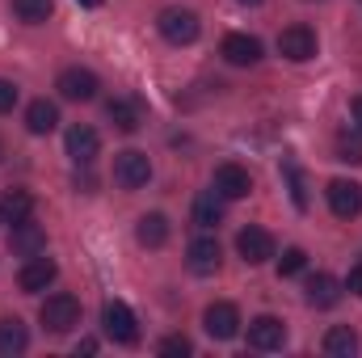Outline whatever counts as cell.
Instances as JSON below:
<instances>
[{"label":"cell","instance_id":"obj_1","mask_svg":"<svg viewBox=\"0 0 362 358\" xmlns=\"http://www.w3.org/2000/svg\"><path fill=\"white\" fill-rule=\"evenodd\" d=\"M38 321H42V329H47V333L64 337V333H72V329L81 325V299H76V295H68V291L47 295V299H42V308H38Z\"/></svg>","mask_w":362,"mask_h":358},{"label":"cell","instance_id":"obj_2","mask_svg":"<svg viewBox=\"0 0 362 358\" xmlns=\"http://www.w3.org/2000/svg\"><path fill=\"white\" fill-rule=\"evenodd\" d=\"M101 329H105V337L114 346H135L139 342V321H135V312L122 299H105L101 304Z\"/></svg>","mask_w":362,"mask_h":358},{"label":"cell","instance_id":"obj_3","mask_svg":"<svg viewBox=\"0 0 362 358\" xmlns=\"http://www.w3.org/2000/svg\"><path fill=\"white\" fill-rule=\"evenodd\" d=\"M156 30H160V38H165V42H173V47H189V42L198 38L202 21H198V13H194V8L169 4V8L156 17Z\"/></svg>","mask_w":362,"mask_h":358},{"label":"cell","instance_id":"obj_4","mask_svg":"<svg viewBox=\"0 0 362 358\" xmlns=\"http://www.w3.org/2000/svg\"><path fill=\"white\" fill-rule=\"evenodd\" d=\"M148 181H152V161H148V152L127 148V152L114 156V185H118V190H144Z\"/></svg>","mask_w":362,"mask_h":358},{"label":"cell","instance_id":"obj_5","mask_svg":"<svg viewBox=\"0 0 362 358\" xmlns=\"http://www.w3.org/2000/svg\"><path fill=\"white\" fill-rule=\"evenodd\" d=\"M278 51H282V59H291V64H308V59H316V30L303 25V21L286 25V30L278 34Z\"/></svg>","mask_w":362,"mask_h":358},{"label":"cell","instance_id":"obj_6","mask_svg":"<svg viewBox=\"0 0 362 358\" xmlns=\"http://www.w3.org/2000/svg\"><path fill=\"white\" fill-rule=\"evenodd\" d=\"M240 312H236V304H228V299H219V304H211L206 312H202V329L215 337V342H232L236 333H240Z\"/></svg>","mask_w":362,"mask_h":358},{"label":"cell","instance_id":"obj_7","mask_svg":"<svg viewBox=\"0 0 362 358\" xmlns=\"http://www.w3.org/2000/svg\"><path fill=\"white\" fill-rule=\"evenodd\" d=\"M105 114H110V122H114V131H122V135H135L144 122H148V105L139 101V97H114L110 105H105Z\"/></svg>","mask_w":362,"mask_h":358},{"label":"cell","instance_id":"obj_8","mask_svg":"<svg viewBox=\"0 0 362 358\" xmlns=\"http://www.w3.org/2000/svg\"><path fill=\"white\" fill-rule=\"evenodd\" d=\"M55 89H59L64 101H93L97 89H101V81H97V72H89V68H64L59 81H55Z\"/></svg>","mask_w":362,"mask_h":358},{"label":"cell","instance_id":"obj_9","mask_svg":"<svg viewBox=\"0 0 362 358\" xmlns=\"http://www.w3.org/2000/svg\"><path fill=\"white\" fill-rule=\"evenodd\" d=\"M236 253H240V262L245 266H262V262H270L274 258V236L266 228H240V236H236Z\"/></svg>","mask_w":362,"mask_h":358},{"label":"cell","instance_id":"obj_10","mask_svg":"<svg viewBox=\"0 0 362 358\" xmlns=\"http://www.w3.org/2000/svg\"><path fill=\"white\" fill-rule=\"evenodd\" d=\"M8 249H13L17 258H38V253H47V232H42V224H34V215H30V219H17L13 232H8Z\"/></svg>","mask_w":362,"mask_h":358},{"label":"cell","instance_id":"obj_11","mask_svg":"<svg viewBox=\"0 0 362 358\" xmlns=\"http://www.w3.org/2000/svg\"><path fill=\"white\" fill-rule=\"evenodd\" d=\"M249 346L262 350V354H274L286 346V325L278 316H253L249 321Z\"/></svg>","mask_w":362,"mask_h":358},{"label":"cell","instance_id":"obj_12","mask_svg":"<svg viewBox=\"0 0 362 358\" xmlns=\"http://www.w3.org/2000/svg\"><path fill=\"white\" fill-rule=\"evenodd\" d=\"M185 266L194 270V274H215V270L223 266V249H219V241L215 236H194L189 241V249H185Z\"/></svg>","mask_w":362,"mask_h":358},{"label":"cell","instance_id":"obj_13","mask_svg":"<svg viewBox=\"0 0 362 358\" xmlns=\"http://www.w3.org/2000/svg\"><path fill=\"white\" fill-rule=\"evenodd\" d=\"M329 211L337 215V219H354L362 211V185L358 181H346V178H337V181H329Z\"/></svg>","mask_w":362,"mask_h":358},{"label":"cell","instance_id":"obj_14","mask_svg":"<svg viewBox=\"0 0 362 358\" xmlns=\"http://www.w3.org/2000/svg\"><path fill=\"white\" fill-rule=\"evenodd\" d=\"M219 55L232 68H253V64H262V38H253V34H228L223 47H219Z\"/></svg>","mask_w":362,"mask_h":358},{"label":"cell","instance_id":"obj_15","mask_svg":"<svg viewBox=\"0 0 362 358\" xmlns=\"http://www.w3.org/2000/svg\"><path fill=\"white\" fill-rule=\"evenodd\" d=\"M97 152H101L97 131H93V127H85V122H72V127H68V156H72L81 169H89L93 161H97Z\"/></svg>","mask_w":362,"mask_h":358},{"label":"cell","instance_id":"obj_16","mask_svg":"<svg viewBox=\"0 0 362 358\" xmlns=\"http://www.w3.org/2000/svg\"><path fill=\"white\" fill-rule=\"evenodd\" d=\"M55 274H59V266L51 262V258H30L25 266H21V274H17V287L25 291V295H38V291H47L51 282H55Z\"/></svg>","mask_w":362,"mask_h":358},{"label":"cell","instance_id":"obj_17","mask_svg":"<svg viewBox=\"0 0 362 358\" xmlns=\"http://www.w3.org/2000/svg\"><path fill=\"white\" fill-rule=\"evenodd\" d=\"M303 299H308V308H337L341 304V282L333 278V274H312L308 282H303Z\"/></svg>","mask_w":362,"mask_h":358},{"label":"cell","instance_id":"obj_18","mask_svg":"<svg viewBox=\"0 0 362 358\" xmlns=\"http://www.w3.org/2000/svg\"><path fill=\"white\" fill-rule=\"evenodd\" d=\"M223 202H228V198H223L215 185H211V190H202V194L194 198V224H198L202 232L219 228V224H223Z\"/></svg>","mask_w":362,"mask_h":358},{"label":"cell","instance_id":"obj_19","mask_svg":"<svg viewBox=\"0 0 362 358\" xmlns=\"http://www.w3.org/2000/svg\"><path fill=\"white\" fill-rule=\"evenodd\" d=\"M215 190L232 202V198H245V194L253 190V178H249L245 165H219V169H215Z\"/></svg>","mask_w":362,"mask_h":358},{"label":"cell","instance_id":"obj_20","mask_svg":"<svg viewBox=\"0 0 362 358\" xmlns=\"http://www.w3.org/2000/svg\"><path fill=\"white\" fill-rule=\"evenodd\" d=\"M55 127H59V105H55V101L38 97V101L25 105V131H30V135H51Z\"/></svg>","mask_w":362,"mask_h":358},{"label":"cell","instance_id":"obj_21","mask_svg":"<svg viewBox=\"0 0 362 358\" xmlns=\"http://www.w3.org/2000/svg\"><path fill=\"white\" fill-rule=\"evenodd\" d=\"M169 215H160V211H152V215H139V224H135V241L144 245V249H160L165 241H169Z\"/></svg>","mask_w":362,"mask_h":358},{"label":"cell","instance_id":"obj_22","mask_svg":"<svg viewBox=\"0 0 362 358\" xmlns=\"http://www.w3.org/2000/svg\"><path fill=\"white\" fill-rule=\"evenodd\" d=\"M25 346H30V329H25L17 316H4V321H0V354L4 358L25 354Z\"/></svg>","mask_w":362,"mask_h":358},{"label":"cell","instance_id":"obj_23","mask_svg":"<svg viewBox=\"0 0 362 358\" xmlns=\"http://www.w3.org/2000/svg\"><path fill=\"white\" fill-rule=\"evenodd\" d=\"M325 354L329 358H354L358 354V333L350 325H333L325 333Z\"/></svg>","mask_w":362,"mask_h":358},{"label":"cell","instance_id":"obj_24","mask_svg":"<svg viewBox=\"0 0 362 358\" xmlns=\"http://www.w3.org/2000/svg\"><path fill=\"white\" fill-rule=\"evenodd\" d=\"M0 211H4V219H8V224L30 219V215H34V198H30L25 190H8V194H4V202H0Z\"/></svg>","mask_w":362,"mask_h":358},{"label":"cell","instance_id":"obj_25","mask_svg":"<svg viewBox=\"0 0 362 358\" xmlns=\"http://www.w3.org/2000/svg\"><path fill=\"white\" fill-rule=\"evenodd\" d=\"M51 8H55V0H13V13L25 25H42L51 17Z\"/></svg>","mask_w":362,"mask_h":358},{"label":"cell","instance_id":"obj_26","mask_svg":"<svg viewBox=\"0 0 362 358\" xmlns=\"http://www.w3.org/2000/svg\"><path fill=\"white\" fill-rule=\"evenodd\" d=\"M282 173H286V181H291V198H295V207L299 211H308V178H303V169L295 165V161H282Z\"/></svg>","mask_w":362,"mask_h":358},{"label":"cell","instance_id":"obj_27","mask_svg":"<svg viewBox=\"0 0 362 358\" xmlns=\"http://www.w3.org/2000/svg\"><path fill=\"white\" fill-rule=\"evenodd\" d=\"M337 161H346V165H362V131H341L337 135Z\"/></svg>","mask_w":362,"mask_h":358},{"label":"cell","instance_id":"obj_28","mask_svg":"<svg viewBox=\"0 0 362 358\" xmlns=\"http://www.w3.org/2000/svg\"><path fill=\"white\" fill-rule=\"evenodd\" d=\"M303 270H308V253H303L299 245L278 258V274H282V278H295V274H303Z\"/></svg>","mask_w":362,"mask_h":358},{"label":"cell","instance_id":"obj_29","mask_svg":"<svg viewBox=\"0 0 362 358\" xmlns=\"http://www.w3.org/2000/svg\"><path fill=\"white\" fill-rule=\"evenodd\" d=\"M189 350H194V346H189V337H181V333H173V337L160 342V354L165 358H185Z\"/></svg>","mask_w":362,"mask_h":358},{"label":"cell","instance_id":"obj_30","mask_svg":"<svg viewBox=\"0 0 362 358\" xmlns=\"http://www.w3.org/2000/svg\"><path fill=\"white\" fill-rule=\"evenodd\" d=\"M13 105H17V85L0 76V114H13Z\"/></svg>","mask_w":362,"mask_h":358},{"label":"cell","instance_id":"obj_31","mask_svg":"<svg viewBox=\"0 0 362 358\" xmlns=\"http://www.w3.org/2000/svg\"><path fill=\"white\" fill-rule=\"evenodd\" d=\"M346 287H350V291H354V295L362 299V266H358V270H350V282H346Z\"/></svg>","mask_w":362,"mask_h":358},{"label":"cell","instance_id":"obj_32","mask_svg":"<svg viewBox=\"0 0 362 358\" xmlns=\"http://www.w3.org/2000/svg\"><path fill=\"white\" fill-rule=\"evenodd\" d=\"M350 114H354V127L362 131V97H354V105H350Z\"/></svg>","mask_w":362,"mask_h":358},{"label":"cell","instance_id":"obj_33","mask_svg":"<svg viewBox=\"0 0 362 358\" xmlns=\"http://www.w3.org/2000/svg\"><path fill=\"white\" fill-rule=\"evenodd\" d=\"M76 354H97V342H93V337H85V342L76 346Z\"/></svg>","mask_w":362,"mask_h":358},{"label":"cell","instance_id":"obj_34","mask_svg":"<svg viewBox=\"0 0 362 358\" xmlns=\"http://www.w3.org/2000/svg\"><path fill=\"white\" fill-rule=\"evenodd\" d=\"M81 4H85V8H97V4H101V0H81Z\"/></svg>","mask_w":362,"mask_h":358},{"label":"cell","instance_id":"obj_35","mask_svg":"<svg viewBox=\"0 0 362 358\" xmlns=\"http://www.w3.org/2000/svg\"><path fill=\"white\" fill-rule=\"evenodd\" d=\"M236 4H262V0H236Z\"/></svg>","mask_w":362,"mask_h":358},{"label":"cell","instance_id":"obj_36","mask_svg":"<svg viewBox=\"0 0 362 358\" xmlns=\"http://www.w3.org/2000/svg\"><path fill=\"white\" fill-rule=\"evenodd\" d=\"M0 224H4V211H0Z\"/></svg>","mask_w":362,"mask_h":358},{"label":"cell","instance_id":"obj_37","mask_svg":"<svg viewBox=\"0 0 362 358\" xmlns=\"http://www.w3.org/2000/svg\"><path fill=\"white\" fill-rule=\"evenodd\" d=\"M0 156H4V148H0Z\"/></svg>","mask_w":362,"mask_h":358}]
</instances>
